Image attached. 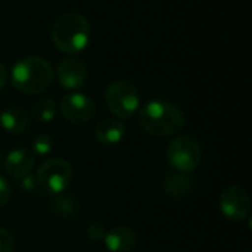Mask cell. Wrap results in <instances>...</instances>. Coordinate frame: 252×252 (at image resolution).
<instances>
[{
  "mask_svg": "<svg viewBox=\"0 0 252 252\" xmlns=\"http://www.w3.org/2000/svg\"><path fill=\"white\" fill-rule=\"evenodd\" d=\"M167 158L176 171L192 173L202 161V149L195 137L182 134L170 142L167 148Z\"/></svg>",
  "mask_w": 252,
  "mask_h": 252,
  "instance_id": "5b68a950",
  "label": "cell"
},
{
  "mask_svg": "<svg viewBox=\"0 0 252 252\" xmlns=\"http://www.w3.org/2000/svg\"><path fill=\"white\" fill-rule=\"evenodd\" d=\"M162 186L168 196H171L174 199H183L192 192L193 179L189 177L186 173L176 171V173H170L165 176Z\"/></svg>",
  "mask_w": 252,
  "mask_h": 252,
  "instance_id": "4fadbf2b",
  "label": "cell"
},
{
  "mask_svg": "<svg viewBox=\"0 0 252 252\" xmlns=\"http://www.w3.org/2000/svg\"><path fill=\"white\" fill-rule=\"evenodd\" d=\"M12 196V188L4 177L0 176V208H3Z\"/></svg>",
  "mask_w": 252,
  "mask_h": 252,
  "instance_id": "ffe728a7",
  "label": "cell"
},
{
  "mask_svg": "<svg viewBox=\"0 0 252 252\" xmlns=\"http://www.w3.org/2000/svg\"><path fill=\"white\" fill-rule=\"evenodd\" d=\"M108 109L121 120L131 118L140 105L137 89L127 80H115L105 90Z\"/></svg>",
  "mask_w": 252,
  "mask_h": 252,
  "instance_id": "277c9868",
  "label": "cell"
},
{
  "mask_svg": "<svg viewBox=\"0 0 252 252\" xmlns=\"http://www.w3.org/2000/svg\"><path fill=\"white\" fill-rule=\"evenodd\" d=\"M106 235V229L102 223H93L89 226L87 229V236L93 241V242H100L105 239Z\"/></svg>",
  "mask_w": 252,
  "mask_h": 252,
  "instance_id": "d6986e66",
  "label": "cell"
},
{
  "mask_svg": "<svg viewBox=\"0 0 252 252\" xmlns=\"http://www.w3.org/2000/svg\"><path fill=\"white\" fill-rule=\"evenodd\" d=\"M6 81H7V71L6 66L0 62V90L6 86Z\"/></svg>",
  "mask_w": 252,
  "mask_h": 252,
  "instance_id": "7402d4cb",
  "label": "cell"
},
{
  "mask_svg": "<svg viewBox=\"0 0 252 252\" xmlns=\"http://www.w3.org/2000/svg\"><path fill=\"white\" fill-rule=\"evenodd\" d=\"M59 84L66 90H75L84 86L87 80V66L86 63L74 56L62 59L56 69Z\"/></svg>",
  "mask_w": 252,
  "mask_h": 252,
  "instance_id": "9c48e42d",
  "label": "cell"
},
{
  "mask_svg": "<svg viewBox=\"0 0 252 252\" xmlns=\"http://www.w3.org/2000/svg\"><path fill=\"white\" fill-rule=\"evenodd\" d=\"M34 162H35V155L30 149L16 148L4 157L3 167L9 177L21 180L22 177L31 173Z\"/></svg>",
  "mask_w": 252,
  "mask_h": 252,
  "instance_id": "30bf717a",
  "label": "cell"
},
{
  "mask_svg": "<svg viewBox=\"0 0 252 252\" xmlns=\"http://www.w3.org/2000/svg\"><path fill=\"white\" fill-rule=\"evenodd\" d=\"M219 205L221 214L232 221H244L250 217L251 202L248 192L241 186H230L220 195Z\"/></svg>",
  "mask_w": 252,
  "mask_h": 252,
  "instance_id": "ba28073f",
  "label": "cell"
},
{
  "mask_svg": "<svg viewBox=\"0 0 252 252\" xmlns=\"http://www.w3.org/2000/svg\"><path fill=\"white\" fill-rule=\"evenodd\" d=\"M96 139L102 145H117L123 140L126 134V126L118 120H103L96 127Z\"/></svg>",
  "mask_w": 252,
  "mask_h": 252,
  "instance_id": "5bb4252c",
  "label": "cell"
},
{
  "mask_svg": "<svg viewBox=\"0 0 252 252\" xmlns=\"http://www.w3.org/2000/svg\"><path fill=\"white\" fill-rule=\"evenodd\" d=\"M10 80L18 92L24 94H38L50 87L53 68L43 58L27 56L13 65Z\"/></svg>",
  "mask_w": 252,
  "mask_h": 252,
  "instance_id": "3957f363",
  "label": "cell"
},
{
  "mask_svg": "<svg viewBox=\"0 0 252 252\" xmlns=\"http://www.w3.org/2000/svg\"><path fill=\"white\" fill-rule=\"evenodd\" d=\"M53 149V139L46 134V133H40L37 134L32 142H31V152L34 155H40V157H44L47 155L50 151Z\"/></svg>",
  "mask_w": 252,
  "mask_h": 252,
  "instance_id": "2e32d148",
  "label": "cell"
},
{
  "mask_svg": "<svg viewBox=\"0 0 252 252\" xmlns=\"http://www.w3.org/2000/svg\"><path fill=\"white\" fill-rule=\"evenodd\" d=\"M103 242L109 252H130L137 245V233L128 226H117L106 232Z\"/></svg>",
  "mask_w": 252,
  "mask_h": 252,
  "instance_id": "8fae6325",
  "label": "cell"
},
{
  "mask_svg": "<svg viewBox=\"0 0 252 252\" xmlns=\"http://www.w3.org/2000/svg\"><path fill=\"white\" fill-rule=\"evenodd\" d=\"M53 208L56 210V213H59L62 216H71V214L77 213L78 205H77L75 199H72L69 196H59L58 199L53 201Z\"/></svg>",
  "mask_w": 252,
  "mask_h": 252,
  "instance_id": "e0dca14e",
  "label": "cell"
},
{
  "mask_svg": "<svg viewBox=\"0 0 252 252\" xmlns=\"http://www.w3.org/2000/svg\"><path fill=\"white\" fill-rule=\"evenodd\" d=\"M32 117L40 123H50L56 115V105L52 99L43 97L32 105Z\"/></svg>",
  "mask_w": 252,
  "mask_h": 252,
  "instance_id": "9a60e30c",
  "label": "cell"
},
{
  "mask_svg": "<svg viewBox=\"0 0 252 252\" xmlns=\"http://www.w3.org/2000/svg\"><path fill=\"white\" fill-rule=\"evenodd\" d=\"M21 180H22V182H21V185H22V189H24L25 192H32V190L35 189V186H37V182H35V179H32L30 174H28V176H25V177H22Z\"/></svg>",
  "mask_w": 252,
  "mask_h": 252,
  "instance_id": "44dd1931",
  "label": "cell"
},
{
  "mask_svg": "<svg viewBox=\"0 0 252 252\" xmlns=\"http://www.w3.org/2000/svg\"><path fill=\"white\" fill-rule=\"evenodd\" d=\"M15 239L13 235L7 230L0 227V252H13Z\"/></svg>",
  "mask_w": 252,
  "mask_h": 252,
  "instance_id": "ac0fdd59",
  "label": "cell"
},
{
  "mask_svg": "<svg viewBox=\"0 0 252 252\" xmlns=\"http://www.w3.org/2000/svg\"><path fill=\"white\" fill-rule=\"evenodd\" d=\"M0 158H1V155H0Z\"/></svg>",
  "mask_w": 252,
  "mask_h": 252,
  "instance_id": "603a6c76",
  "label": "cell"
},
{
  "mask_svg": "<svg viewBox=\"0 0 252 252\" xmlns=\"http://www.w3.org/2000/svg\"><path fill=\"white\" fill-rule=\"evenodd\" d=\"M72 180L71 165L61 158L46 159L37 170V186L47 195H59L66 190Z\"/></svg>",
  "mask_w": 252,
  "mask_h": 252,
  "instance_id": "8992f818",
  "label": "cell"
},
{
  "mask_svg": "<svg viewBox=\"0 0 252 252\" xmlns=\"http://www.w3.org/2000/svg\"><path fill=\"white\" fill-rule=\"evenodd\" d=\"M59 111L66 121L72 124H83L96 115V103L90 96L74 92L62 97Z\"/></svg>",
  "mask_w": 252,
  "mask_h": 252,
  "instance_id": "52a82bcc",
  "label": "cell"
},
{
  "mask_svg": "<svg viewBox=\"0 0 252 252\" xmlns=\"http://www.w3.org/2000/svg\"><path fill=\"white\" fill-rule=\"evenodd\" d=\"M90 24L77 12H66L61 15L52 25L50 37L58 50L66 55H77L83 52L90 41Z\"/></svg>",
  "mask_w": 252,
  "mask_h": 252,
  "instance_id": "7a4b0ae2",
  "label": "cell"
},
{
  "mask_svg": "<svg viewBox=\"0 0 252 252\" xmlns=\"http://www.w3.org/2000/svg\"><path fill=\"white\" fill-rule=\"evenodd\" d=\"M142 128L157 137L174 136L185 127L186 117L180 108L165 100H151L139 112Z\"/></svg>",
  "mask_w": 252,
  "mask_h": 252,
  "instance_id": "6da1fadb",
  "label": "cell"
},
{
  "mask_svg": "<svg viewBox=\"0 0 252 252\" xmlns=\"http://www.w3.org/2000/svg\"><path fill=\"white\" fill-rule=\"evenodd\" d=\"M0 126L10 134H22L30 126V117L19 106H9L0 112Z\"/></svg>",
  "mask_w": 252,
  "mask_h": 252,
  "instance_id": "7c38bea8",
  "label": "cell"
}]
</instances>
